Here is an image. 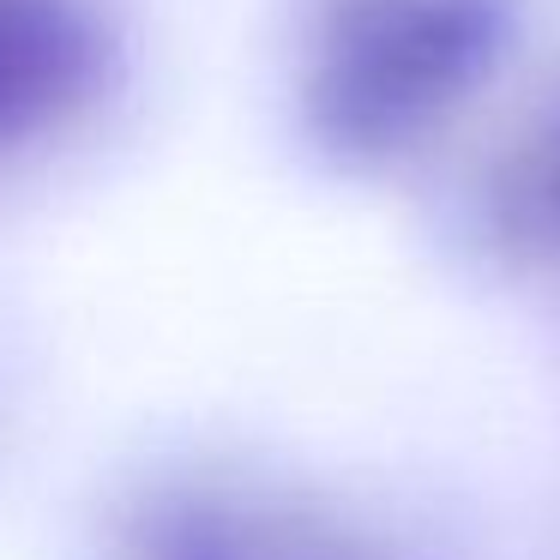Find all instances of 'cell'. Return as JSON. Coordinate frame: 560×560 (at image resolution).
Segmentation results:
<instances>
[{"label":"cell","instance_id":"6da1fadb","mask_svg":"<svg viewBox=\"0 0 560 560\" xmlns=\"http://www.w3.org/2000/svg\"><path fill=\"white\" fill-rule=\"evenodd\" d=\"M91 73V37L49 0H0V133L43 121Z\"/></svg>","mask_w":560,"mask_h":560}]
</instances>
